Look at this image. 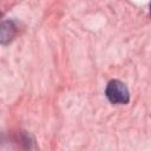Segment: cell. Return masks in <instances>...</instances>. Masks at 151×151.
<instances>
[{
	"label": "cell",
	"instance_id": "obj_1",
	"mask_svg": "<svg viewBox=\"0 0 151 151\" xmlns=\"http://www.w3.org/2000/svg\"><path fill=\"white\" fill-rule=\"evenodd\" d=\"M105 96L110 103L116 105H125L130 101V92L126 85L118 80H110L105 88Z\"/></svg>",
	"mask_w": 151,
	"mask_h": 151
},
{
	"label": "cell",
	"instance_id": "obj_2",
	"mask_svg": "<svg viewBox=\"0 0 151 151\" xmlns=\"http://www.w3.org/2000/svg\"><path fill=\"white\" fill-rule=\"evenodd\" d=\"M18 33V26L13 20H5L0 22V45L9 44Z\"/></svg>",
	"mask_w": 151,
	"mask_h": 151
},
{
	"label": "cell",
	"instance_id": "obj_3",
	"mask_svg": "<svg viewBox=\"0 0 151 151\" xmlns=\"http://www.w3.org/2000/svg\"><path fill=\"white\" fill-rule=\"evenodd\" d=\"M1 15H2V13H1V12H0V18H1Z\"/></svg>",
	"mask_w": 151,
	"mask_h": 151
}]
</instances>
